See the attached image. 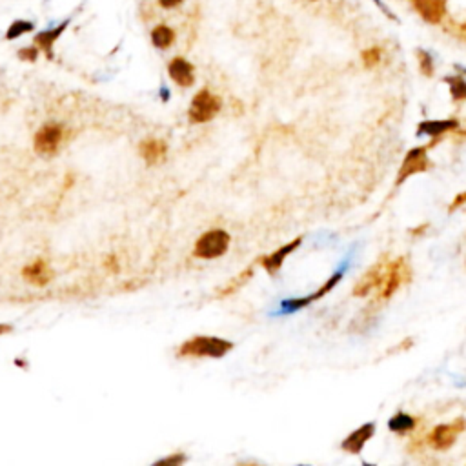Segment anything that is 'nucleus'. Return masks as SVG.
<instances>
[{
	"label": "nucleus",
	"instance_id": "nucleus-3",
	"mask_svg": "<svg viewBox=\"0 0 466 466\" xmlns=\"http://www.w3.org/2000/svg\"><path fill=\"white\" fill-rule=\"evenodd\" d=\"M220 98L217 95H213L210 89H201L199 93L193 97L190 106V121L193 124H202V122L211 121L213 116H217V113L220 112Z\"/></svg>",
	"mask_w": 466,
	"mask_h": 466
},
{
	"label": "nucleus",
	"instance_id": "nucleus-25",
	"mask_svg": "<svg viewBox=\"0 0 466 466\" xmlns=\"http://www.w3.org/2000/svg\"><path fill=\"white\" fill-rule=\"evenodd\" d=\"M19 57L22 59V61L35 62V61H37V57H38V47L35 46V47H26V50H20Z\"/></svg>",
	"mask_w": 466,
	"mask_h": 466
},
{
	"label": "nucleus",
	"instance_id": "nucleus-30",
	"mask_svg": "<svg viewBox=\"0 0 466 466\" xmlns=\"http://www.w3.org/2000/svg\"><path fill=\"white\" fill-rule=\"evenodd\" d=\"M8 331H11V326H8V324H0V336H2V333H8Z\"/></svg>",
	"mask_w": 466,
	"mask_h": 466
},
{
	"label": "nucleus",
	"instance_id": "nucleus-21",
	"mask_svg": "<svg viewBox=\"0 0 466 466\" xmlns=\"http://www.w3.org/2000/svg\"><path fill=\"white\" fill-rule=\"evenodd\" d=\"M33 22H29V20H15L13 24L10 26V29H8V33H6V38L8 40H13V38H19L22 37V35H26V33L33 31Z\"/></svg>",
	"mask_w": 466,
	"mask_h": 466
},
{
	"label": "nucleus",
	"instance_id": "nucleus-26",
	"mask_svg": "<svg viewBox=\"0 0 466 466\" xmlns=\"http://www.w3.org/2000/svg\"><path fill=\"white\" fill-rule=\"evenodd\" d=\"M184 461H186V457L182 456V453H177V456L166 457V459L159 461V465H182Z\"/></svg>",
	"mask_w": 466,
	"mask_h": 466
},
{
	"label": "nucleus",
	"instance_id": "nucleus-11",
	"mask_svg": "<svg viewBox=\"0 0 466 466\" xmlns=\"http://www.w3.org/2000/svg\"><path fill=\"white\" fill-rule=\"evenodd\" d=\"M168 73L173 82L182 86V88H190V86H193V82H195L193 66H191L186 59H182V57H177V59H173V61L170 62Z\"/></svg>",
	"mask_w": 466,
	"mask_h": 466
},
{
	"label": "nucleus",
	"instance_id": "nucleus-9",
	"mask_svg": "<svg viewBox=\"0 0 466 466\" xmlns=\"http://www.w3.org/2000/svg\"><path fill=\"white\" fill-rule=\"evenodd\" d=\"M340 277H343V271H337V273H333V276H331L330 279H328L326 283H324V285H322L317 292H315V294L308 295V297L290 299V301H285V303H283V312H297V310H301V308L312 304L313 301L324 297L330 290H333L337 285H339Z\"/></svg>",
	"mask_w": 466,
	"mask_h": 466
},
{
	"label": "nucleus",
	"instance_id": "nucleus-16",
	"mask_svg": "<svg viewBox=\"0 0 466 466\" xmlns=\"http://www.w3.org/2000/svg\"><path fill=\"white\" fill-rule=\"evenodd\" d=\"M66 28H68V20H64V22L59 24V26H55V28L47 29V31L38 33L37 37H35V46L40 47V50H43V52L47 55V59H52L53 44L57 43V38L61 37L62 31H64Z\"/></svg>",
	"mask_w": 466,
	"mask_h": 466
},
{
	"label": "nucleus",
	"instance_id": "nucleus-6",
	"mask_svg": "<svg viewBox=\"0 0 466 466\" xmlns=\"http://www.w3.org/2000/svg\"><path fill=\"white\" fill-rule=\"evenodd\" d=\"M410 279V268L405 262V259H397V261L390 262L386 266V273H384V279H382L381 285V294L379 297L381 299H390L393 294H396L399 286L405 283V280Z\"/></svg>",
	"mask_w": 466,
	"mask_h": 466
},
{
	"label": "nucleus",
	"instance_id": "nucleus-4",
	"mask_svg": "<svg viewBox=\"0 0 466 466\" xmlns=\"http://www.w3.org/2000/svg\"><path fill=\"white\" fill-rule=\"evenodd\" d=\"M62 139H64V128L57 122H47L37 131V135L33 139V146H35L37 153L50 157L59 151Z\"/></svg>",
	"mask_w": 466,
	"mask_h": 466
},
{
	"label": "nucleus",
	"instance_id": "nucleus-19",
	"mask_svg": "<svg viewBox=\"0 0 466 466\" xmlns=\"http://www.w3.org/2000/svg\"><path fill=\"white\" fill-rule=\"evenodd\" d=\"M388 428L392 430V432H397V434H405V432H410V430L415 428V419L408 414H397L396 417L390 419Z\"/></svg>",
	"mask_w": 466,
	"mask_h": 466
},
{
	"label": "nucleus",
	"instance_id": "nucleus-10",
	"mask_svg": "<svg viewBox=\"0 0 466 466\" xmlns=\"http://www.w3.org/2000/svg\"><path fill=\"white\" fill-rule=\"evenodd\" d=\"M386 266L384 262H377V264H373L366 273L363 276V279L357 283V286L354 288V295L355 297H364V295H368L370 292L373 290L381 288L382 279H384V273H386Z\"/></svg>",
	"mask_w": 466,
	"mask_h": 466
},
{
	"label": "nucleus",
	"instance_id": "nucleus-24",
	"mask_svg": "<svg viewBox=\"0 0 466 466\" xmlns=\"http://www.w3.org/2000/svg\"><path fill=\"white\" fill-rule=\"evenodd\" d=\"M381 47H370V50H364L363 52V62L366 68H373L381 62Z\"/></svg>",
	"mask_w": 466,
	"mask_h": 466
},
{
	"label": "nucleus",
	"instance_id": "nucleus-27",
	"mask_svg": "<svg viewBox=\"0 0 466 466\" xmlns=\"http://www.w3.org/2000/svg\"><path fill=\"white\" fill-rule=\"evenodd\" d=\"M463 204H466V191H463V193H459V195H457L456 199H453L452 206H450V211L457 210V208H461Z\"/></svg>",
	"mask_w": 466,
	"mask_h": 466
},
{
	"label": "nucleus",
	"instance_id": "nucleus-29",
	"mask_svg": "<svg viewBox=\"0 0 466 466\" xmlns=\"http://www.w3.org/2000/svg\"><path fill=\"white\" fill-rule=\"evenodd\" d=\"M375 4H377V6H379V8H381V10H382V11H384V13H386V15H388V17H390V19H396V15H393V13H392V11H388V8H386V6H384V4H382L381 0H375Z\"/></svg>",
	"mask_w": 466,
	"mask_h": 466
},
{
	"label": "nucleus",
	"instance_id": "nucleus-8",
	"mask_svg": "<svg viewBox=\"0 0 466 466\" xmlns=\"http://www.w3.org/2000/svg\"><path fill=\"white\" fill-rule=\"evenodd\" d=\"M412 6L424 22L439 24L446 15L448 0H412Z\"/></svg>",
	"mask_w": 466,
	"mask_h": 466
},
{
	"label": "nucleus",
	"instance_id": "nucleus-15",
	"mask_svg": "<svg viewBox=\"0 0 466 466\" xmlns=\"http://www.w3.org/2000/svg\"><path fill=\"white\" fill-rule=\"evenodd\" d=\"M24 279L31 283L35 286H46L50 280H52V270L47 262H44L43 259H37L35 262H31L29 266H26L22 270Z\"/></svg>",
	"mask_w": 466,
	"mask_h": 466
},
{
	"label": "nucleus",
	"instance_id": "nucleus-20",
	"mask_svg": "<svg viewBox=\"0 0 466 466\" xmlns=\"http://www.w3.org/2000/svg\"><path fill=\"white\" fill-rule=\"evenodd\" d=\"M453 100H466V80L463 77H446Z\"/></svg>",
	"mask_w": 466,
	"mask_h": 466
},
{
	"label": "nucleus",
	"instance_id": "nucleus-22",
	"mask_svg": "<svg viewBox=\"0 0 466 466\" xmlns=\"http://www.w3.org/2000/svg\"><path fill=\"white\" fill-rule=\"evenodd\" d=\"M417 59H419L421 73L432 77L434 75V59H432V55L424 50H417Z\"/></svg>",
	"mask_w": 466,
	"mask_h": 466
},
{
	"label": "nucleus",
	"instance_id": "nucleus-18",
	"mask_svg": "<svg viewBox=\"0 0 466 466\" xmlns=\"http://www.w3.org/2000/svg\"><path fill=\"white\" fill-rule=\"evenodd\" d=\"M175 40V33H173L172 28L168 26H157V28L151 31V43H153L155 47H159V50H166L170 47Z\"/></svg>",
	"mask_w": 466,
	"mask_h": 466
},
{
	"label": "nucleus",
	"instance_id": "nucleus-23",
	"mask_svg": "<svg viewBox=\"0 0 466 466\" xmlns=\"http://www.w3.org/2000/svg\"><path fill=\"white\" fill-rule=\"evenodd\" d=\"M250 276H252V268H248V270L243 271L241 276H237V279H233L228 286H224V288L220 290V297H223V295L233 294V292H235V290H237L239 286H243L244 283H246V280L250 279Z\"/></svg>",
	"mask_w": 466,
	"mask_h": 466
},
{
	"label": "nucleus",
	"instance_id": "nucleus-13",
	"mask_svg": "<svg viewBox=\"0 0 466 466\" xmlns=\"http://www.w3.org/2000/svg\"><path fill=\"white\" fill-rule=\"evenodd\" d=\"M301 243H303V239L297 237V239H294L292 243L285 244V246H280L277 252H273V253H270L268 257H264V259L261 261L262 266H264V270L268 271V273H271V276H276L277 271L280 270L283 262L286 261V257H288L292 252H295V250L301 246Z\"/></svg>",
	"mask_w": 466,
	"mask_h": 466
},
{
	"label": "nucleus",
	"instance_id": "nucleus-2",
	"mask_svg": "<svg viewBox=\"0 0 466 466\" xmlns=\"http://www.w3.org/2000/svg\"><path fill=\"white\" fill-rule=\"evenodd\" d=\"M230 246V233L224 230H210V232L202 233L199 241L195 243V250L193 255L197 259H217V257L224 255Z\"/></svg>",
	"mask_w": 466,
	"mask_h": 466
},
{
	"label": "nucleus",
	"instance_id": "nucleus-5",
	"mask_svg": "<svg viewBox=\"0 0 466 466\" xmlns=\"http://www.w3.org/2000/svg\"><path fill=\"white\" fill-rule=\"evenodd\" d=\"M466 430V421L465 419H457L453 423H446V424H439L435 426L428 435V443L430 446L435 448V450H448V448H452L456 444L457 437L463 434Z\"/></svg>",
	"mask_w": 466,
	"mask_h": 466
},
{
	"label": "nucleus",
	"instance_id": "nucleus-17",
	"mask_svg": "<svg viewBox=\"0 0 466 466\" xmlns=\"http://www.w3.org/2000/svg\"><path fill=\"white\" fill-rule=\"evenodd\" d=\"M457 128L456 119H448V121H426L419 124V135L439 137L444 135L448 131H453Z\"/></svg>",
	"mask_w": 466,
	"mask_h": 466
},
{
	"label": "nucleus",
	"instance_id": "nucleus-31",
	"mask_svg": "<svg viewBox=\"0 0 466 466\" xmlns=\"http://www.w3.org/2000/svg\"><path fill=\"white\" fill-rule=\"evenodd\" d=\"M461 31H463V35H465V37H466V22L461 26Z\"/></svg>",
	"mask_w": 466,
	"mask_h": 466
},
{
	"label": "nucleus",
	"instance_id": "nucleus-14",
	"mask_svg": "<svg viewBox=\"0 0 466 466\" xmlns=\"http://www.w3.org/2000/svg\"><path fill=\"white\" fill-rule=\"evenodd\" d=\"M139 151H140V157H142V159H144L148 164H159V163H163L164 157H166L168 146H166L164 140L146 139L140 142Z\"/></svg>",
	"mask_w": 466,
	"mask_h": 466
},
{
	"label": "nucleus",
	"instance_id": "nucleus-1",
	"mask_svg": "<svg viewBox=\"0 0 466 466\" xmlns=\"http://www.w3.org/2000/svg\"><path fill=\"white\" fill-rule=\"evenodd\" d=\"M233 343L220 337L195 336L188 339L179 348V357H210V359H220L224 355L232 352Z\"/></svg>",
	"mask_w": 466,
	"mask_h": 466
},
{
	"label": "nucleus",
	"instance_id": "nucleus-12",
	"mask_svg": "<svg viewBox=\"0 0 466 466\" xmlns=\"http://www.w3.org/2000/svg\"><path fill=\"white\" fill-rule=\"evenodd\" d=\"M373 432H375V424L366 423L363 426L355 430L354 434H350L348 437L343 441V450L348 453H359L364 448V444L368 443L370 439L373 437Z\"/></svg>",
	"mask_w": 466,
	"mask_h": 466
},
{
	"label": "nucleus",
	"instance_id": "nucleus-7",
	"mask_svg": "<svg viewBox=\"0 0 466 466\" xmlns=\"http://www.w3.org/2000/svg\"><path fill=\"white\" fill-rule=\"evenodd\" d=\"M426 151H428L426 148H414L408 151V155H406L405 160H403L401 170H399L397 186L403 184V182H405L408 177L415 175V173L426 172V170H428L430 160H428V155H426Z\"/></svg>",
	"mask_w": 466,
	"mask_h": 466
},
{
	"label": "nucleus",
	"instance_id": "nucleus-28",
	"mask_svg": "<svg viewBox=\"0 0 466 466\" xmlns=\"http://www.w3.org/2000/svg\"><path fill=\"white\" fill-rule=\"evenodd\" d=\"M159 2L163 8H175V6L181 4L182 0H159Z\"/></svg>",
	"mask_w": 466,
	"mask_h": 466
}]
</instances>
